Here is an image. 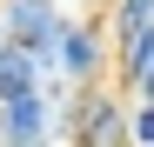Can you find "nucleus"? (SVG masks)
Wrapping results in <instances>:
<instances>
[{
    "mask_svg": "<svg viewBox=\"0 0 154 147\" xmlns=\"http://www.w3.org/2000/svg\"><path fill=\"white\" fill-rule=\"evenodd\" d=\"M34 87H47L40 60H34V54H20V47L7 40V47H0V107H7V100H20V94H34Z\"/></svg>",
    "mask_w": 154,
    "mask_h": 147,
    "instance_id": "5",
    "label": "nucleus"
},
{
    "mask_svg": "<svg viewBox=\"0 0 154 147\" xmlns=\"http://www.w3.org/2000/svg\"><path fill=\"white\" fill-rule=\"evenodd\" d=\"M67 27V7L60 0H0V34H7L20 54H47L54 47V34Z\"/></svg>",
    "mask_w": 154,
    "mask_h": 147,
    "instance_id": "4",
    "label": "nucleus"
},
{
    "mask_svg": "<svg viewBox=\"0 0 154 147\" xmlns=\"http://www.w3.org/2000/svg\"><path fill=\"white\" fill-rule=\"evenodd\" d=\"M100 27H107V40H127L154 27V0H107V14H100Z\"/></svg>",
    "mask_w": 154,
    "mask_h": 147,
    "instance_id": "6",
    "label": "nucleus"
},
{
    "mask_svg": "<svg viewBox=\"0 0 154 147\" xmlns=\"http://www.w3.org/2000/svg\"><path fill=\"white\" fill-rule=\"evenodd\" d=\"M107 60H114L107 27H100V20H74V14H67V27H60L54 47L40 54V74H47L54 87H67V94H87V87L107 80Z\"/></svg>",
    "mask_w": 154,
    "mask_h": 147,
    "instance_id": "1",
    "label": "nucleus"
},
{
    "mask_svg": "<svg viewBox=\"0 0 154 147\" xmlns=\"http://www.w3.org/2000/svg\"><path fill=\"white\" fill-rule=\"evenodd\" d=\"M127 140H134V147H154V100H134V107H127Z\"/></svg>",
    "mask_w": 154,
    "mask_h": 147,
    "instance_id": "7",
    "label": "nucleus"
},
{
    "mask_svg": "<svg viewBox=\"0 0 154 147\" xmlns=\"http://www.w3.org/2000/svg\"><path fill=\"white\" fill-rule=\"evenodd\" d=\"M127 94L121 87H87V94H74V107H67V147H134L127 140Z\"/></svg>",
    "mask_w": 154,
    "mask_h": 147,
    "instance_id": "3",
    "label": "nucleus"
},
{
    "mask_svg": "<svg viewBox=\"0 0 154 147\" xmlns=\"http://www.w3.org/2000/svg\"><path fill=\"white\" fill-rule=\"evenodd\" d=\"M67 107H74V94L54 80L7 100L0 107V147H67Z\"/></svg>",
    "mask_w": 154,
    "mask_h": 147,
    "instance_id": "2",
    "label": "nucleus"
},
{
    "mask_svg": "<svg viewBox=\"0 0 154 147\" xmlns=\"http://www.w3.org/2000/svg\"><path fill=\"white\" fill-rule=\"evenodd\" d=\"M134 100H154V74H147V87H141V94H134Z\"/></svg>",
    "mask_w": 154,
    "mask_h": 147,
    "instance_id": "8",
    "label": "nucleus"
},
{
    "mask_svg": "<svg viewBox=\"0 0 154 147\" xmlns=\"http://www.w3.org/2000/svg\"><path fill=\"white\" fill-rule=\"evenodd\" d=\"M0 47H7V34H0Z\"/></svg>",
    "mask_w": 154,
    "mask_h": 147,
    "instance_id": "9",
    "label": "nucleus"
}]
</instances>
